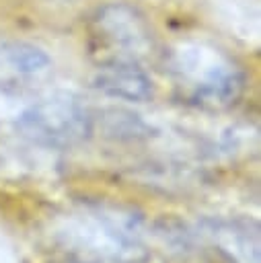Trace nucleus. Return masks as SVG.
I'll list each match as a JSON object with an SVG mask.
<instances>
[{
    "label": "nucleus",
    "instance_id": "423d86ee",
    "mask_svg": "<svg viewBox=\"0 0 261 263\" xmlns=\"http://www.w3.org/2000/svg\"><path fill=\"white\" fill-rule=\"evenodd\" d=\"M220 251L234 263H259V236L240 222H216L210 230Z\"/></svg>",
    "mask_w": 261,
    "mask_h": 263
},
{
    "label": "nucleus",
    "instance_id": "20e7f679",
    "mask_svg": "<svg viewBox=\"0 0 261 263\" xmlns=\"http://www.w3.org/2000/svg\"><path fill=\"white\" fill-rule=\"evenodd\" d=\"M97 27L113 47L127 53H142L150 45V33L142 16L127 4H105L97 12Z\"/></svg>",
    "mask_w": 261,
    "mask_h": 263
},
{
    "label": "nucleus",
    "instance_id": "f257e3e1",
    "mask_svg": "<svg viewBox=\"0 0 261 263\" xmlns=\"http://www.w3.org/2000/svg\"><path fill=\"white\" fill-rule=\"evenodd\" d=\"M171 66L177 78L206 103L226 105L243 90L240 68L210 43L181 41L171 53Z\"/></svg>",
    "mask_w": 261,
    "mask_h": 263
},
{
    "label": "nucleus",
    "instance_id": "39448f33",
    "mask_svg": "<svg viewBox=\"0 0 261 263\" xmlns=\"http://www.w3.org/2000/svg\"><path fill=\"white\" fill-rule=\"evenodd\" d=\"M95 86L105 95L123 101H146L152 95V80L132 60L103 64L95 74Z\"/></svg>",
    "mask_w": 261,
    "mask_h": 263
},
{
    "label": "nucleus",
    "instance_id": "7ed1b4c3",
    "mask_svg": "<svg viewBox=\"0 0 261 263\" xmlns=\"http://www.w3.org/2000/svg\"><path fill=\"white\" fill-rule=\"evenodd\" d=\"M80 251L101 259H129L140 253V228L134 216L97 210L84 214L82 220L66 232Z\"/></svg>",
    "mask_w": 261,
    "mask_h": 263
},
{
    "label": "nucleus",
    "instance_id": "f03ea898",
    "mask_svg": "<svg viewBox=\"0 0 261 263\" xmlns=\"http://www.w3.org/2000/svg\"><path fill=\"white\" fill-rule=\"evenodd\" d=\"M18 127L45 144H74L88 136L90 113L86 105L68 92H53L29 105Z\"/></svg>",
    "mask_w": 261,
    "mask_h": 263
}]
</instances>
